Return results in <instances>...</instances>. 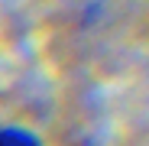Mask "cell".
Returning a JSON list of instances; mask_svg holds the SVG:
<instances>
[{
	"instance_id": "cell-1",
	"label": "cell",
	"mask_w": 149,
	"mask_h": 146,
	"mask_svg": "<svg viewBox=\"0 0 149 146\" xmlns=\"http://www.w3.org/2000/svg\"><path fill=\"white\" fill-rule=\"evenodd\" d=\"M0 146H33V143L19 133H0Z\"/></svg>"
}]
</instances>
